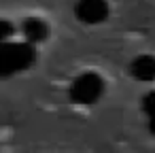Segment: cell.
Instances as JSON below:
<instances>
[{
    "label": "cell",
    "instance_id": "cell-4",
    "mask_svg": "<svg viewBox=\"0 0 155 153\" xmlns=\"http://www.w3.org/2000/svg\"><path fill=\"white\" fill-rule=\"evenodd\" d=\"M130 75L138 81H155V55H138L130 64Z\"/></svg>",
    "mask_w": 155,
    "mask_h": 153
},
{
    "label": "cell",
    "instance_id": "cell-7",
    "mask_svg": "<svg viewBox=\"0 0 155 153\" xmlns=\"http://www.w3.org/2000/svg\"><path fill=\"white\" fill-rule=\"evenodd\" d=\"M13 34V26L9 22H2V38H9Z\"/></svg>",
    "mask_w": 155,
    "mask_h": 153
},
{
    "label": "cell",
    "instance_id": "cell-8",
    "mask_svg": "<svg viewBox=\"0 0 155 153\" xmlns=\"http://www.w3.org/2000/svg\"><path fill=\"white\" fill-rule=\"evenodd\" d=\"M149 130H151V134H155V115L149 117Z\"/></svg>",
    "mask_w": 155,
    "mask_h": 153
},
{
    "label": "cell",
    "instance_id": "cell-3",
    "mask_svg": "<svg viewBox=\"0 0 155 153\" xmlns=\"http://www.w3.org/2000/svg\"><path fill=\"white\" fill-rule=\"evenodd\" d=\"M108 13H110V9H108L106 0H77V5H74L77 19L83 24H89V26L106 22Z\"/></svg>",
    "mask_w": 155,
    "mask_h": 153
},
{
    "label": "cell",
    "instance_id": "cell-1",
    "mask_svg": "<svg viewBox=\"0 0 155 153\" xmlns=\"http://www.w3.org/2000/svg\"><path fill=\"white\" fill-rule=\"evenodd\" d=\"M34 62H36V51H34L32 43L24 41V43H5L2 45V53H0V72H2V77L24 72Z\"/></svg>",
    "mask_w": 155,
    "mask_h": 153
},
{
    "label": "cell",
    "instance_id": "cell-6",
    "mask_svg": "<svg viewBox=\"0 0 155 153\" xmlns=\"http://www.w3.org/2000/svg\"><path fill=\"white\" fill-rule=\"evenodd\" d=\"M142 111H144L147 117L155 115V89H151L149 94H144V98H142Z\"/></svg>",
    "mask_w": 155,
    "mask_h": 153
},
{
    "label": "cell",
    "instance_id": "cell-2",
    "mask_svg": "<svg viewBox=\"0 0 155 153\" xmlns=\"http://www.w3.org/2000/svg\"><path fill=\"white\" fill-rule=\"evenodd\" d=\"M104 94V79L98 72H81L68 89V96L77 104H94Z\"/></svg>",
    "mask_w": 155,
    "mask_h": 153
},
{
    "label": "cell",
    "instance_id": "cell-5",
    "mask_svg": "<svg viewBox=\"0 0 155 153\" xmlns=\"http://www.w3.org/2000/svg\"><path fill=\"white\" fill-rule=\"evenodd\" d=\"M21 34H24V38H26L28 43L38 45V43H43V41L47 38L49 28H47V24H45L43 19H38V17H30V19L24 22V26H21Z\"/></svg>",
    "mask_w": 155,
    "mask_h": 153
}]
</instances>
